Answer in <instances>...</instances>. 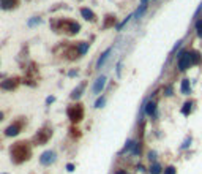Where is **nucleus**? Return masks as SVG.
Returning <instances> with one entry per match:
<instances>
[{
    "mask_svg": "<svg viewBox=\"0 0 202 174\" xmlns=\"http://www.w3.org/2000/svg\"><path fill=\"white\" fill-rule=\"evenodd\" d=\"M147 2H149V0H141V5H147Z\"/></svg>",
    "mask_w": 202,
    "mask_h": 174,
    "instance_id": "f704fd0d",
    "label": "nucleus"
},
{
    "mask_svg": "<svg viewBox=\"0 0 202 174\" xmlns=\"http://www.w3.org/2000/svg\"><path fill=\"white\" fill-rule=\"evenodd\" d=\"M150 174H161V165L160 163H153L150 166Z\"/></svg>",
    "mask_w": 202,
    "mask_h": 174,
    "instance_id": "6ab92c4d",
    "label": "nucleus"
},
{
    "mask_svg": "<svg viewBox=\"0 0 202 174\" xmlns=\"http://www.w3.org/2000/svg\"><path fill=\"white\" fill-rule=\"evenodd\" d=\"M19 130H21V125L19 124H14V125H10L5 130V135L6 136H16L17 133H19Z\"/></svg>",
    "mask_w": 202,
    "mask_h": 174,
    "instance_id": "9d476101",
    "label": "nucleus"
},
{
    "mask_svg": "<svg viewBox=\"0 0 202 174\" xmlns=\"http://www.w3.org/2000/svg\"><path fill=\"white\" fill-rule=\"evenodd\" d=\"M16 5H17V0H0V6L3 10H11Z\"/></svg>",
    "mask_w": 202,
    "mask_h": 174,
    "instance_id": "ddd939ff",
    "label": "nucleus"
},
{
    "mask_svg": "<svg viewBox=\"0 0 202 174\" xmlns=\"http://www.w3.org/2000/svg\"><path fill=\"white\" fill-rule=\"evenodd\" d=\"M189 144H191V136H188V138H186V141L180 146V149H182V150H183V149H188V147H189Z\"/></svg>",
    "mask_w": 202,
    "mask_h": 174,
    "instance_id": "5701e85b",
    "label": "nucleus"
},
{
    "mask_svg": "<svg viewBox=\"0 0 202 174\" xmlns=\"http://www.w3.org/2000/svg\"><path fill=\"white\" fill-rule=\"evenodd\" d=\"M191 109H193V102H186L185 105L182 106V114L189 116V114H191Z\"/></svg>",
    "mask_w": 202,
    "mask_h": 174,
    "instance_id": "2eb2a0df",
    "label": "nucleus"
},
{
    "mask_svg": "<svg viewBox=\"0 0 202 174\" xmlns=\"http://www.w3.org/2000/svg\"><path fill=\"white\" fill-rule=\"evenodd\" d=\"M145 10H147V5H141L139 8H137V11H136V14H134V16H136V19H139V17L145 13Z\"/></svg>",
    "mask_w": 202,
    "mask_h": 174,
    "instance_id": "412c9836",
    "label": "nucleus"
},
{
    "mask_svg": "<svg viewBox=\"0 0 202 174\" xmlns=\"http://www.w3.org/2000/svg\"><path fill=\"white\" fill-rule=\"evenodd\" d=\"M84 87H85L84 84H81V86H79L78 89H74V90H73V94H71V98H73V100H78V98H79V97L82 95V90H84Z\"/></svg>",
    "mask_w": 202,
    "mask_h": 174,
    "instance_id": "dca6fc26",
    "label": "nucleus"
},
{
    "mask_svg": "<svg viewBox=\"0 0 202 174\" xmlns=\"http://www.w3.org/2000/svg\"><path fill=\"white\" fill-rule=\"evenodd\" d=\"M191 59H193V63H200V62H202L200 52H197V51H193V52H191Z\"/></svg>",
    "mask_w": 202,
    "mask_h": 174,
    "instance_id": "a211bd4d",
    "label": "nucleus"
},
{
    "mask_svg": "<svg viewBox=\"0 0 202 174\" xmlns=\"http://www.w3.org/2000/svg\"><path fill=\"white\" fill-rule=\"evenodd\" d=\"M164 174H175V168H174V166H168L166 169H164Z\"/></svg>",
    "mask_w": 202,
    "mask_h": 174,
    "instance_id": "bb28decb",
    "label": "nucleus"
},
{
    "mask_svg": "<svg viewBox=\"0 0 202 174\" xmlns=\"http://www.w3.org/2000/svg\"><path fill=\"white\" fill-rule=\"evenodd\" d=\"M0 120H3V114L2 113H0Z\"/></svg>",
    "mask_w": 202,
    "mask_h": 174,
    "instance_id": "c9c22d12",
    "label": "nucleus"
},
{
    "mask_svg": "<svg viewBox=\"0 0 202 174\" xmlns=\"http://www.w3.org/2000/svg\"><path fill=\"white\" fill-rule=\"evenodd\" d=\"M115 174H126L125 171H122V169H118V171H115Z\"/></svg>",
    "mask_w": 202,
    "mask_h": 174,
    "instance_id": "72a5a7b5",
    "label": "nucleus"
},
{
    "mask_svg": "<svg viewBox=\"0 0 202 174\" xmlns=\"http://www.w3.org/2000/svg\"><path fill=\"white\" fill-rule=\"evenodd\" d=\"M164 92H166L168 97H171V95L174 94V90H172V87H166V90H164Z\"/></svg>",
    "mask_w": 202,
    "mask_h": 174,
    "instance_id": "c756f323",
    "label": "nucleus"
},
{
    "mask_svg": "<svg viewBox=\"0 0 202 174\" xmlns=\"http://www.w3.org/2000/svg\"><path fill=\"white\" fill-rule=\"evenodd\" d=\"M180 90H182V94H183V95H189V94H191V86H189V79H183V81H182Z\"/></svg>",
    "mask_w": 202,
    "mask_h": 174,
    "instance_id": "4468645a",
    "label": "nucleus"
},
{
    "mask_svg": "<svg viewBox=\"0 0 202 174\" xmlns=\"http://www.w3.org/2000/svg\"><path fill=\"white\" fill-rule=\"evenodd\" d=\"M111 51H112V48H107V49L99 56V59H98V62H96V68H98V70L104 65V62L107 60V57H109V54H111Z\"/></svg>",
    "mask_w": 202,
    "mask_h": 174,
    "instance_id": "6e6552de",
    "label": "nucleus"
},
{
    "mask_svg": "<svg viewBox=\"0 0 202 174\" xmlns=\"http://www.w3.org/2000/svg\"><path fill=\"white\" fill-rule=\"evenodd\" d=\"M40 161H41V165H51V163H54V161H56V152L46 150L40 157Z\"/></svg>",
    "mask_w": 202,
    "mask_h": 174,
    "instance_id": "423d86ee",
    "label": "nucleus"
},
{
    "mask_svg": "<svg viewBox=\"0 0 202 174\" xmlns=\"http://www.w3.org/2000/svg\"><path fill=\"white\" fill-rule=\"evenodd\" d=\"M114 22H115V17H114V16H107V19H106V24H104V27L112 25Z\"/></svg>",
    "mask_w": 202,
    "mask_h": 174,
    "instance_id": "b1692460",
    "label": "nucleus"
},
{
    "mask_svg": "<svg viewBox=\"0 0 202 174\" xmlns=\"http://www.w3.org/2000/svg\"><path fill=\"white\" fill-rule=\"evenodd\" d=\"M54 100H56V98H54V97H48V100H46V103H52V102H54Z\"/></svg>",
    "mask_w": 202,
    "mask_h": 174,
    "instance_id": "473e14b6",
    "label": "nucleus"
},
{
    "mask_svg": "<svg viewBox=\"0 0 202 174\" xmlns=\"http://www.w3.org/2000/svg\"><path fill=\"white\" fill-rule=\"evenodd\" d=\"M81 14L87 21H95V13L92 10H88V8H81Z\"/></svg>",
    "mask_w": 202,
    "mask_h": 174,
    "instance_id": "f8f14e48",
    "label": "nucleus"
},
{
    "mask_svg": "<svg viewBox=\"0 0 202 174\" xmlns=\"http://www.w3.org/2000/svg\"><path fill=\"white\" fill-rule=\"evenodd\" d=\"M67 169H68V171H70V172H71V171H73V169H74V166H73V165H71V163H70V165H67Z\"/></svg>",
    "mask_w": 202,
    "mask_h": 174,
    "instance_id": "2f4dec72",
    "label": "nucleus"
},
{
    "mask_svg": "<svg viewBox=\"0 0 202 174\" xmlns=\"http://www.w3.org/2000/svg\"><path fill=\"white\" fill-rule=\"evenodd\" d=\"M139 150H141V146H139V144H134V150H133V154L137 155V154H139Z\"/></svg>",
    "mask_w": 202,
    "mask_h": 174,
    "instance_id": "c85d7f7f",
    "label": "nucleus"
},
{
    "mask_svg": "<svg viewBox=\"0 0 202 174\" xmlns=\"http://www.w3.org/2000/svg\"><path fill=\"white\" fill-rule=\"evenodd\" d=\"M16 86H17V79H6L0 84V87L5 90H13V89H16Z\"/></svg>",
    "mask_w": 202,
    "mask_h": 174,
    "instance_id": "1a4fd4ad",
    "label": "nucleus"
},
{
    "mask_svg": "<svg viewBox=\"0 0 202 174\" xmlns=\"http://www.w3.org/2000/svg\"><path fill=\"white\" fill-rule=\"evenodd\" d=\"M59 27H60L62 30L71 33V35L78 33L79 29H81V25H79L78 22H74V21H59Z\"/></svg>",
    "mask_w": 202,
    "mask_h": 174,
    "instance_id": "20e7f679",
    "label": "nucleus"
},
{
    "mask_svg": "<svg viewBox=\"0 0 202 174\" xmlns=\"http://www.w3.org/2000/svg\"><path fill=\"white\" fill-rule=\"evenodd\" d=\"M51 136H52V130H51V128H43V130L38 131V135L35 136V143L38 144V146L46 144V143L49 141Z\"/></svg>",
    "mask_w": 202,
    "mask_h": 174,
    "instance_id": "39448f33",
    "label": "nucleus"
},
{
    "mask_svg": "<svg viewBox=\"0 0 202 174\" xmlns=\"http://www.w3.org/2000/svg\"><path fill=\"white\" fill-rule=\"evenodd\" d=\"M67 114H68V119L71 122H81L82 119H84V108H82V105L76 103V105H71L68 109H67Z\"/></svg>",
    "mask_w": 202,
    "mask_h": 174,
    "instance_id": "f03ea898",
    "label": "nucleus"
},
{
    "mask_svg": "<svg viewBox=\"0 0 202 174\" xmlns=\"http://www.w3.org/2000/svg\"><path fill=\"white\" fill-rule=\"evenodd\" d=\"M40 21H41L40 17H33V19H30V21H29V25H35V24H40Z\"/></svg>",
    "mask_w": 202,
    "mask_h": 174,
    "instance_id": "cd10ccee",
    "label": "nucleus"
},
{
    "mask_svg": "<svg viewBox=\"0 0 202 174\" xmlns=\"http://www.w3.org/2000/svg\"><path fill=\"white\" fill-rule=\"evenodd\" d=\"M193 59H191V52L188 51H180L179 52V70L180 71H185L191 67Z\"/></svg>",
    "mask_w": 202,
    "mask_h": 174,
    "instance_id": "7ed1b4c3",
    "label": "nucleus"
},
{
    "mask_svg": "<svg viewBox=\"0 0 202 174\" xmlns=\"http://www.w3.org/2000/svg\"><path fill=\"white\" fill-rule=\"evenodd\" d=\"M194 25H196V33H197V36H199V38H202V19H197Z\"/></svg>",
    "mask_w": 202,
    "mask_h": 174,
    "instance_id": "aec40b11",
    "label": "nucleus"
},
{
    "mask_svg": "<svg viewBox=\"0 0 202 174\" xmlns=\"http://www.w3.org/2000/svg\"><path fill=\"white\" fill-rule=\"evenodd\" d=\"M10 152H11V158L16 163H22L25 160H29L30 157V147L25 143H16L14 146H11Z\"/></svg>",
    "mask_w": 202,
    "mask_h": 174,
    "instance_id": "f257e3e1",
    "label": "nucleus"
},
{
    "mask_svg": "<svg viewBox=\"0 0 202 174\" xmlns=\"http://www.w3.org/2000/svg\"><path fill=\"white\" fill-rule=\"evenodd\" d=\"M133 146H134V143H133V141H126V146H125V147H123V150H122V154H123V152H126V150H130V149L133 147Z\"/></svg>",
    "mask_w": 202,
    "mask_h": 174,
    "instance_id": "393cba45",
    "label": "nucleus"
},
{
    "mask_svg": "<svg viewBox=\"0 0 202 174\" xmlns=\"http://www.w3.org/2000/svg\"><path fill=\"white\" fill-rule=\"evenodd\" d=\"M87 48H88V43H82L81 46H79V51H81V54H85Z\"/></svg>",
    "mask_w": 202,
    "mask_h": 174,
    "instance_id": "a878e982",
    "label": "nucleus"
},
{
    "mask_svg": "<svg viewBox=\"0 0 202 174\" xmlns=\"http://www.w3.org/2000/svg\"><path fill=\"white\" fill-rule=\"evenodd\" d=\"M104 103H106V98H104V97H101V98H98V100H96L95 108H101V106H103Z\"/></svg>",
    "mask_w": 202,
    "mask_h": 174,
    "instance_id": "4be33fe9",
    "label": "nucleus"
},
{
    "mask_svg": "<svg viewBox=\"0 0 202 174\" xmlns=\"http://www.w3.org/2000/svg\"><path fill=\"white\" fill-rule=\"evenodd\" d=\"M79 54H81V51H79L76 46H71L70 51H68V57H70V59H74V57L79 56Z\"/></svg>",
    "mask_w": 202,
    "mask_h": 174,
    "instance_id": "f3484780",
    "label": "nucleus"
},
{
    "mask_svg": "<svg viewBox=\"0 0 202 174\" xmlns=\"http://www.w3.org/2000/svg\"><path fill=\"white\" fill-rule=\"evenodd\" d=\"M155 158H157V154H155V152H150V154H149V160L153 161Z\"/></svg>",
    "mask_w": 202,
    "mask_h": 174,
    "instance_id": "7c9ffc66",
    "label": "nucleus"
},
{
    "mask_svg": "<svg viewBox=\"0 0 202 174\" xmlns=\"http://www.w3.org/2000/svg\"><path fill=\"white\" fill-rule=\"evenodd\" d=\"M104 86H106V76H99V78L95 81V86H93V94L99 95L101 92H103Z\"/></svg>",
    "mask_w": 202,
    "mask_h": 174,
    "instance_id": "0eeeda50",
    "label": "nucleus"
},
{
    "mask_svg": "<svg viewBox=\"0 0 202 174\" xmlns=\"http://www.w3.org/2000/svg\"><path fill=\"white\" fill-rule=\"evenodd\" d=\"M144 111H145L147 116H155V113H157V103H155V102H149L145 105Z\"/></svg>",
    "mask_w": 202,
    "mask_h": 174,
    "instance_id": "9b49d317",
    "label": "nucleus"
}]
</instances>
